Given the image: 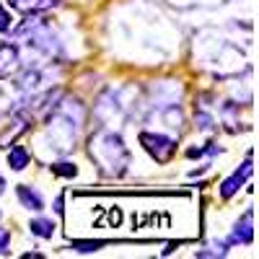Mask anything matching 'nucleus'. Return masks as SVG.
<instances>
[{
    "mask_svg": "<svg viewBox=\"0 0 259 259\" xmlns=\"http://www.w3.org/2000/svg\"><path fill=\"white\" fill-rule=\"evenodd\" d=\"M29 161H31V156H29V150L24 145H13L8 150V166H11V171H24L29 166Z\"/></svg>",
    "mask_w": 259,
    "mask_h": 259,
    "instance_id": "obj_9",
    "label": "nucleus"
},
{
    "mask_svg": "<svg viewBox=\"0 0 259 259\" xmlns=\"http://www.w3.org/2000/svg\"><path fill=\"white\" fill-rule=\"evenodd\" d=\"M8 246H11V231L0 226V254H8Z\"/></svg>",
    "mask_w": 259,
    "mask_h": 259,
    "instance_id": "obj_15",
    "label": "nucleus"
},
{
    "mask_svg": "<svg viewBox=\"0 0 259 259\" xmlns=\"http://www.w3.org/2000/svg\"><path fill=\"white\" fill-rule=\"evenodd\" d=\"M251 171H254V168H251V153H249V158L241 163V168H236L228 179H223V184H221V197H223V200H231L233 194H236V192H239V189L249 182Z\"/></svg>",
    "mask_w": 259,
    "mask_h": 259,
    "instance_id": "obj_4",
    "label": "nucleus"
},
{
    "mask_svg": "<svg viewBox=\"0 0 259 259\" xmlns=\"http://www.w3.org/2000/svg\"><path fill=\"white\" fill-rule=\"evenodd\" d=\"M101 246H106V241H73V249H75V251H80V254L99 251Z\"/></svg>",
    "mask_w": 259,
    "mask_h": 259,
    "instance_id": "obj_13",
    "label": "nucleus"
},
{
    "mask_svg": "<svg viewBox=\"0 0 259 259\" xmlns=\"http://www.w3.org/2000/svg\"><path fill=\"white\" fill-rule=\"evenodd\" d=\"M89 156L104 177H122L130 166V150L119 133L99 127L89 140Z\"/></svg>",
    "mask_w": 259,
    "mask_h": 259,
    "instance_id": "obj_1",
    "label": "nucleus"
},
{
    "mask_svg": "<svg viewBox=\"0 0 259 259\" xmlns=\"http://www.w3.org/2000/svg\"><path fill=\"white\" fill-rule=\"evenodd\" d=\"M11 29H13V16L3 3H0V34H8Z\"/></svg>",
    "mask_w": 259,
    "mask_h": 259,
    "instance_id": "obj_14",
    "label": "nucleus"
},
{
    "mask_svg": "<svg viewBox=\"0 0 259 259\" xmlns=\"http://www.w3.org/2000/svg\"><path fill=\"white\" fill-rule=\"evenodd\" d=\"M55 212H57V215L65 212V194H60V197L55 200Z\"/></svg>",
    "mask_w": 259,
    "mask_h": 259,
    "instance_id": "obj_16",
    "label": "nucleus"
},
{
    "mask_svg": "<svg viewBox=\"0 0 259 259\" xmlns=\"http://www.w3.org/2000/svg\"><path fill=\"white\" fill-rule=\"evenodd\" d=\"M29 130V117H18L13 124H8L3 133H0V148H8L11 143H16L18 135H24Z\"/></svg>",
    "mask_w": 259,
    "mask_h": 259,
    "instance_id": "obj_8",
    "label": "nucleus"
},
{
    "mask_svg": "<svg viewBox=\"0 0 259 259\" xmlns=\"http://www.w3.org/2000/svg\"><path fill=\"white\" fill-rule=\"evenodd\" d=\"M21 50L13 41H3L0 45V80H8L11 75H16L21 70Z\"/></svg>",
    "mask_w": 259,
    "mask_h": 259,
    "instance_id": "obj_3",
    "label": "nucleus"
},
{
    "mask_svg": "<svg viewBox=\"0 0 259 259\" xmlns=\"http://www.w3.org/2000/svg\"><path fill=\"white\" fill-rule=\"evenodd\" d=\"M138 140L150 153V158H156L158 163H168L177 153V140L163 135V133H148V130H143V133L138 135Z\"/></svg>",
    "mask_w": 259,
    "mask_h": 259,
    "instance_id": "obj_2",
    "label": "nucleus"
},
{
    "mask_svg": "<svg viewBox=\"0 0 259 259\" xmlns=\"http://www.w3.org/2000/svg\"><path fill=\"white\" fill-rule=\"evenodd\" d=\"M194 122H197V127L202 130V133H212V130H215V119L207 112H202V109L194 114Z\"/></svg>",
    "mask_w": 259,
    "mask_h": 259,
    "instance_id": "obj_12",
    "label": "nucleus"
},
{
    "mask_svg": "<svg viewBox=\"0 0 259 259\" xmlns=\"http://www.w3.org/2000/svg\"><path fill=\"white\" fill-rule=\"evenodd\" d=\"M6 192V179H3V174H0V194Z\"/></svg>",
    "mask_w": 259,
    "mask_h": 259,
    "instance_id": "obj_17",
    "label": "nucleus"
},
{
    "mask_svg": "<svg viewBox=\"0 0 259 259\" xmlns=\"http://www.w3.org/2000/svg\"><path fill=\"white\" fill-rule=\"evenodd\" d=\"M16 194H18L21 207L34 210V212H41V210H45V197H41L39 189H34V187H29V184H18V187H16Z\"/></svg>",
    "mask_w": 259,
    "mask_h": 259,
    "instance_id": "obj_7",
    "label": "nucleus"
},
{
    "mask_svg": "<svg viewBox=\"0 0 259 259\" xmlns=\"http://www.w3.org/2000/svg\"><path fill=\"white\" fill-rule=\"evenodd\" d=\"M8 6L18 13H26V16H36V13H45L60 6V0H8Z\"/></svg>",
    "mask_w": 259,
    "mask_h": 259,
    "instance_id": "obj_6",
    "label": "nucleus"
},
{
    "mask_svg": "<svg viewBox=\"0 0 259 259\" xmlns=\"http://www.w3.org/2000/svg\"><path fill=\"white\" fill-rule=\"evenodd\" d=\"M55 228H57V226H55L50 218H34V221L29 223V231H31L34 236H39V239H52Z\"/></svg>",
    "mask_w": 259,
    "mask_h": 259,
    "instance_id": "obj_10",
    "label": "nucleus"
},
{
    "mask_svg": "<svg viewBox=\"0 0 259 259\" xmlns=\"http://www.w3.org/2000/svg\"><path fill=\"white\" fill-rule=\"evenodd\" d=\"M50 171L55 177H68V179L78 177V166L70 161H55V163H50Z\"/></svg>",
    "mask_w": 259,
    "mask_h": 259,
    "instance_id": "obj_11",
    "label": "nucleus"
},
{
    "mask_svg": "<svg viewBox=\"0 0 259 259\" xmlns=\"http://www.w3.org/2000/svg\"><path fill=\"white\" fill-rule=\"evenodd\" d=\"M254 241V212L251 207L241 215V221H236L233 231H231V239L228 244H239V246H251Z\"/></svg>",
    "mask_w": 259,
    "mask_h": 259,
    "instance_id": "obj_5",
    "label": "nucleus"
}]
</instances>
